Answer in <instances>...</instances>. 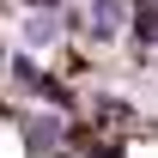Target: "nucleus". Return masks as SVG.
<instances>
[{
    "label": "nucleus",
    "mask_w": 158,
    "mask_h": 158,
    "mask_svg": "<svg viewBox=\"0 0 158 158\" xmlns=\"http://www.w3.org/2000/svg\"><path fill=\"white\" fill-rule=\"evenodd\" d=\"M12 79H19V85L31 91V98H49L55 110H67V103H73V91H67L61 79H49V73L37 67V61H31V55H12Z\"/></svg>",
    "instance_id": "1"
},
{
    "label": "nucleus",
    "mask_w": 158,
    "mask_h": 158,
    "mask_svg": "<svg viewBox=\"0 0 158 158\" xmlns=\"http://www.w3.org/2000/svg\"><path fill=\"white\" fill-rule=\"evenodd\" d=\"M67 128H61V116H24V146H31V158H43V152H61L67 146Z\"/></svg>",
    "instance_id": "2"
},
{
    "label": "nucleus",
    "mask_w": 158,
    "mask_h": 158,
    "mask_svg": "<svg viewBox=\"0 0 158 158\" xmlns=\"http://www.w3.org/2000/svg\"><path fill=\"white\" fill-rule=\"evenodd\" d=\"M122 19H128V0H91V19H85L91 24V43H110L122 31Z\"/></svg>",
    "instance_id": "3"
},
{
    "label": "nucleus",
    "mask_w": 158,
    "mask_h": 158,
    "mask_svg": "<svg viewBox=\"0 0 158 158\" xmlns=\"http://www.w3.org/2000/svg\"><path fill=\"white\" fill-rule=\"evenodd\" d=\"M55 37H61V12H31L24 19V43L31 49H49Z\"/></svg>",
    "instance_id": "4"
},
{
    "label": "nucleus",
    "mask_w": 158,
    "mask_h": 158,
    "mask_svg": "<svg viewBox=\"0 0 158 158\" xmlns=\"http://www.w3.org/2000/svg\"><path fill=\"white\" fill-rule=\"evenodd\" d=\"M134 43L158 49V12H152V6H140V12H134Z\"/></svg>",
    "instance_id": "5"
},
{
    "label": "nucleus",
    "mask_w": 158,
    "mask_h": 158,
    "mask_svg": "<svg viewBox=\"0 0 158 158\" xmlns=\"http://www.w3.org/2000/svg\"><path fill=\"white\" fill-rule=\"evenodd\" d=\"M31 6H37V12H61V0H31Z\"/></svg>",
    "instance_id": "6"
},
{
    "label": "nucleus",
    "mask_w": 158,
    "mask_h": 158,
    "mask_svg": "<svg viewBox=\"0 0 158 158\" xmlns=\"http://www.w3.org/2000/svg\"><path fill=\"white\" fill-rule=\"evenodd\" d=\"M134 6H152V12H158V0H134Z\"/></svg>",
    "instance_id": "7"
}]
</instances>
